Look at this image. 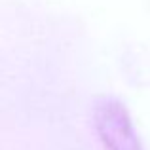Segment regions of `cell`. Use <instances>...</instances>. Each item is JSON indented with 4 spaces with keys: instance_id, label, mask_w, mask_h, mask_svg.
<instances>
[{
    "instance_id": "cell-1",
    "label": "cell",
    "mask_w": 150,
    "mask_h": 150,
    "mask_svg": "<svg viewBox=\"0 0 150 150\" xmlns=\"http://www.w3.org/2000/svg\"><path fill=\"white\" fill-rule=\"evenodd\" d=\"M95 125L106 150H144L127 110L114 99H105L95 108Z\"/></svg>"
}]
</instances>
